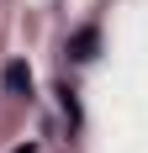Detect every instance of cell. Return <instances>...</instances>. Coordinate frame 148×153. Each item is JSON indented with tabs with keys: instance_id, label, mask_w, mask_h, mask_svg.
<instances>
[{
	"instance_id": "obj_1",
	"label": "cell",
	"mask_w": 148,
	"mask_h": 153,
	"mask_svg": "<svg viewBox=\"0 0 148 153\" xmlns=\"http://www.w3.org/2000/svg\"><path fill=\"white\" fill-rule=\"evenodd\" d=\"M16 153H32V148H16Z\"/></svg>"
}]
</instances>
